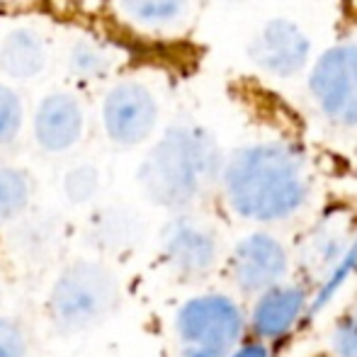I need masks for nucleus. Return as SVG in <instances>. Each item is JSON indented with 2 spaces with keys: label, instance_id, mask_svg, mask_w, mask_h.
<instances>
[{
  "label": "nucleus",
  "instance_id": "nucleus-13",
  "mask_svg": "<svg viewBox=\"0 0 357 357\" xmlns=\"http://www.w3.org/2000/svg\"><path fill=\"white\" fill-rule=\"evenodd\" d=\"M44 44L32 29H15L0 49V66L13 78H32L44 68Z\"/></svg>",
  "mask_w": 357,
  "mask_h": 357
},
{
  "label": "nucleus",
  "instance_id": "nucleus-7",
  "mask_svg": "<svg viewBox=\"0 0 357 357\" xmlns=\"http://www.w3.org/2000/svg\"><path fill=\"white\" fill-rule=\"evenodd\" d=\"M314 44L306 29L289 17L263 22L248 42V59L260 73L275 80H291L311 66Z\"/></svg>",
  "mask_w": 357,
  "mask_h": 357
},
{
  "label": "nucleus",
  "instance_id": "nucleus-5",
  "mask_svg": "<svg viewBox=\"0 0 357 357\" xmlns=\"http://www.w3.org/2000/svg\"><path fill=\"white\" fill-rule=\"evenodd\" d=\"M306 93L324 122L340 132H357V39L331 44L311 61Z\"/></svg>",
  "mask_w": 357,
  "mask_h": 357
},
{
  "label": "nucleus",
  "instance_id": "nucleus-20",
  "mask_svg": "<svg viewBox=\"0 0 357 357\" xmlns=\"http://www.w3.org/2000/svg\"><path fill=\"white\" fill-rule=\"evenodd\" d=\"M95 188H98V173L90 165L73 170L66 178V192L73 202H85L88 197H93Z\"/></svg>",
  "mask_w": 357,
  "mask_h": 357
},
{
  "label": "nucleus",
  "instance_id": "nucleus-21",
  "mask_svg": "<svg viewBox=\"0 0 357 357\" xmlns=\"http://www.w3.org/2000/svg\"><path fill=\"white\" fill-rule=\"evenodd\" d=\"M229 357H273V345L250 335V338H245Z\"/></svg>",
  "mask_w": 357,
  "mask_h": 357
},
{
  "label": "nucleus",
  "instance_id": "nucleus-16",
  "mask_svg": "<svg viewBox=\"0 0 357 357\" xmlns=\"http://www.w3.org/2000/svg\"><path fill=\"white\" fill-rule=\"evenodd\" d=\"M29 204V183L15 168H0V224L20 216Z\"/></svg>",
  "mask_w": 357,
  "mask_h": 357
},
{
  "label": "nucleus",
  "instance_id": "nucleus-6",
  "mask_svg": "<svg viewBox=\"0 0 357 357\" xmlns=\"http://www.w3.org/2000/svg\"><path fill=\"white\" fill-rule=\"evenodd\" d=\"M229 280L241 294L258 296L270 287L291 278L294 258L280 236L268 229H255L241 236L226 258Z\"/></svg>",
  "mask_w": 357,
  "mask_h": 357
},
{
  "label": "nucleus",
  "instance_id": "nucleus-11",
  "mask_svg": "<svg viewBox=\"0 0 357 357\" xmlns=\"http://www.w3.org/2000/svg\"><path fill=\"white\" fill-rule=\"evenodd\" d=\"M355 236V221L343 214H328L311 226L299 245V268L304 270V280L311 284V289L348 253Z\"/></svg>",
  "mask_w": 357,
  "mask_h": 357
},
{
  "label": "nucleus",
  "instance_id": "nucleus-17",
  "mask_svg": "<svg viewBox=\"0 0 357 357\" xmlns=\"http://www.w3.org/2000/svg\"><path fill=\"white\" fill-rule=\"evenodd\" d=\"M328 353L333 357H357V304H350L328 331Z\"/></svg>",
  "mask_w": 357,
  "mask_h": 357
},
{
  "label": "nucleus",
  "instance_id": "nucleus-15",
  "mask_svg": "<svg viewBox=\"0 0 357 357\" xmlns=\"http://www.w3.org/2000/svg\"><path fill=\"white\" fill-rule=\"evenodd\" d=\"M122 5L144 24H170L188 13L190 0H122Z\"/></svg>",
  "mask_w": 357,
  "mask_h": 357
},
{
  "label": "nucleus",
  "instance_id": "nucleus-9",
  "mask_svg": "<svg viewBox=\"0 0 357 357\" xmlns=\"http://www.w3.org/2000/svg\"><path fill=\"white\" fill-rule=\"evenodd\" d=\"M160 250L178 278L204 280L221 260L219 234L195 216H175L160 236Z\"/></svg>",
  "mask_w": 357,
  "mask_h": 357
},
{
  "label": "nucleus",
  "instance_id": "nucleus-14",
  "mask_svg": "<svg viewBox=\"0 0 357 357\" xmlns=\"http://www.w3.org/2000/svg\"><path fill=\"white\" fill-rule=\"evenodd\" d=\"M357 273V236L353 241V245L348 248V253L338 260V263L331 268V273L321 280L319 284L311 289V309H309V324L321 316L335 299H338L340 291L348 287V282L353 280V275Z\"/></svg>",
  "mask_w": 357,
  "mask_h": 357
},
{
  "label": "nucleus",
  "instance_id": "nucleus-8",
  "mask_svg": "<svg viewBox=\"0 0 357 357\" xmlns=\"http://www.w3.org/2000/svg\"><path fill=\"white\" fill-rule=\"evenodd\" d=\"M311 284L301 280H284L253 296L248 309V333L275 345L289 338L299 326L309 324Z\"/></svg>",
  "mask_w": 357,
  "mask_h": 357
},
{
  "label": "nucleus",
  "instance_id": "nucleus-2",
  "mask_svg": "<svg viewBox=\"0 0 357 357\" xmlns=\"http://www.w3.org/2000/svg\"><path fill=\"white\" fill-rule=\"evenodd\" d=\"M221 168L224 158L212 134L195 124H178L151 149L139 180L153 204L183 212L221 180Z\"/></svg>",
  "mask_w": 357,
  "mask_h": 357
},
{
  "label": "nucleus",
  "instance_id": "nucleus-19",
  "mask_svg": "<svg viewBox=\"0 0 357 357\" xmlns=\"http://www.w3.org/2000/svg\"><path fill=\"white\" fill-rule=\"evenodd\" d=\"M0 357H27V333L17 319L0 316Z\"/></svg>",
  "mask_w": 357,
  "mask_h": 357
},
{
  "label": "nucleus",
  "instance_id": "nucleus-4",
  "mask_svg": "<svg viewBox=\"0 0 357 357\" xmlns=\"http://www.w3.org/2000/svg\"><path fill=\"white\" fill-rule=\"evenodd\" d=\"M119 304V282L109 268L71 263L49 291V319L59 333H80L102 324Z\"/></svg>",
  "mask_w": 357,
  "mask_h": 357
},
{
  "label": "nucleus",
  "instance_id": "nucleus-22",
  "mask_svg": "<svg viewBox=\"0 0 357 357\" xmlns=\"http://www.w3.org/2000/svg\"><path fill=\"white\" fill-rule=\"evenodd\" d=\"M224 3H245V0H224Z\"/></svg>",
  "mask_w": 357,
  "mask_h": 357
},
{
  "label": "nucleus",
  "instance_id": "nucleus-3",
  "mask_svg": "<svg viewBox=\"0 0 357 357\" xmlns=\"http://www.w3.org/2000/svg\"><path fill=\"white\" fill-rule=\"evenodd\" d=\"M178 357H229L248 335V311L226 291H199L173 321Z\"/></svg>",
  "mask_w": 357,
  "mask_h": 357
},
{
  "label": "nucleus",
  "instance_id": "nucleus-1",
  "mask_svg": "<svg viewBox=\"0 0 357 357\" xmlns=\"http://www.w3.org/2000/svg\"><path fill=\"white\" fill-rule=\"evenodd\" d=\"M221 190L226 207L255 226H275L306 209L314 180L304 153L284 139L243 144L224 160Z\"/></svg>",
  "mask_w": 357,
  "mask_h": 357
},
{
  "label": "nucleus",
  "instance_id": "nucleus-18",
  "mask_svg": "<svg viewBox=\"0 0 357 357\" xmlns=\"http://www.w3.org/2000/svg\"><path fill=\"white\" fill-rule=\"evenodd\" d=\"M22 124V105L20 98L10 88L0 85V144H8L15 139Z\"/></svg>",
  "mask_w": 357,
  "mask_h": 357
},
{
  "label": "nucleus",
  "instance_id": "nucleus-12",
  "mask_svg": "<svg viewBox=\"0 0 357 357\" xmlns=\"http://www.w3.org/2000/svg\"><path fill=\"white\" fill-rule=\"evenodd\" d=\"M83 132V112L71 95H49L37 109L34 134L37 142L49 153H61L71 149Z\"/></svg>",
  "mask_w": 357,
  "mask_h": 357
},
{
  "label": "nucleus",
  "instance_id": "nucleus-10",
  "mask_svg": "<svg viewBox=\"0 0 357 357\" xmlns=\"http://www.w3.org/2000/svg\"><path fill=\"white\" fill-rule=\"evenodd\" d=\"M105 132L119 146H137L151 137L158 122V105L142 83H122L109 90L102 109Z\"/></svg>",
  "mask_w": 357,
  "mask_h": 357
}]
</instances>
